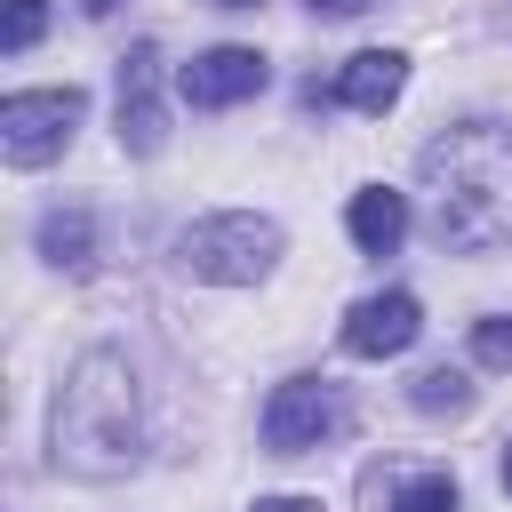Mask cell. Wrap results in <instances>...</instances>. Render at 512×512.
Listing matches in <instances>:
<instances>
[{
	"mask_svg": "<svg viewBox=\"0 0 512 512\" xmlns=\"http://www.w3.org/2000/svg\"><path fill=\"white\" fill-rule=\"evenodd\" d=\"M424 192H432V232L456 256H488L512 240V128L464 120L424 144Z\"/></svg>",
	"mask_w": 512,
	"mask_h": 512,
	"instance_id": "cell-1",
	"label": "cell"
},
{
	"mask_svg": "<svg viewBox=\"0 0 512 512\" xmlns=\"http://www.w3.org/2000/svg\"><path fill=\"white\" fill-rule=\"evenodd\" d=\"M144 448V416H136V368L120 352H80L64 392H56V424H48V456L72 480H120Z\"/></svg>",
	"mask_w": 512,
	"mask_h": 512,
	"instance_id": "cell-2",
	"label": "cell"
},
{
	"mask_svg": "<svg viewBox=\"0 0 512 512\" xmlns=\"http://www.w3.org/2000/svg\"><path fill=\"white\" fill-rule=\"evenodd\" d=\"M272 256H280V224H272V216H248V208H232V216H200V224L176 232V264H184L192 280H216V288H248V280H264Z\"/></svg>",
	"mask_w": 512,
	"mask_h": 512,
	"instance_id": "cell-3",
	"label": "cell"
},
{
	"mask_svg": "<svg viewBox=\"0 0 512 512\" xmlns=\"http://www.w3.org/2000/svg\"><path fill=\"white\" fill-rule=\"evenodd\" d=\"M80 112H88L80 88H16V96L0 104V152H8L16 168H40V160H56V152L72 144Z\"/></svg>",
	"mask_w": 512,
	"mask_h": 512,
	"instance_id": "cell-4",
	"label": "cell"
},
{
	"mask_svg": "<svg viewBox=\"0 0 512 512\" xmlns=\"http://www.w3.org/2000/svg\"><path fill=\"white\" fill-rule=\"evenodd\" d=\"M344 432V392L328 376H288L272 400H264V448L272 456H312L320 440Z\"/></svg>",
	"mask_w": 512,
	"mask_h": 512,
	"instance_id": "cell-5",
	"label": "cell"
},
{
	"mask_svg": "<svg viewBox=\"0 0 512 512\" xmlns=\"http://www.w3.org/2000/svg\"><path fill=\"white\" fill-rule=\"evenodd\" d=\"M416 336H424V312H416L408 288L360 296V304L344 312V352H352V360H392V352H408Z\"/></svg>",
	"mask_w": 512,
	"mask_h": 512,
	"instance_id": "cell-6",
	"label": "cell"
},
{
	"mask_svg": "<svg viewBox=\"0 0 512 512\" xmlns=\"http://www.w3.org/2000/svg\"><path fill=\"white\" fill-rule=\"evenodd\" d=\"M120 144L128 152H160V136H168V112H160V48L152 40H136L128 56H120Z\"/></svg>",
	"mask_w": 512,
	"mask_h": 512,
	"instance_id": "cell-7",
	"label": "cell"
},
{
	"mask_svg": "<svg viewBox=\"0 0 512 512\" xmlns=\"http://www.w3.org/2000/svg\"><path fill=\"white\" fill-rule=\"evenodd\" d=\"M272 80V64L256 56V48H208V56H192L184 72H176V88H184V104H200V112H224V104H240V96H256Z\"/></svg>",
	"mask_w": 512,
	"mask_h": 512,
	"instance_id": "cell-8",
	"label": "cell"
},
{
	"mask_svg": "<svg viewBox=\"0 0 512 512\" xmlns=\"http://www.w3.org/2000/svg\"><path fill=\"white\" fill-rule=\"evenodd\" d=\"M400 80H408V56H392V48H360V56L344 64L336 96H344L352 112H384V104L400 96Z\"/></svg>",
	"mask_w": 512,
	"mask_h": 512,
	"instance_id": "cell-9",
	"label": "cell"
},
{
	"mask_svg": "<svg viewBox=\"0 0 512 512\" xmlns=\"http://www.w3.org/2000/svg\"><path fill=\"white\" fill-rule=\"evenodd\" d=\"M352 240H360V256H392L400 240H408V200L400 192H384V184H368V192H352Z\"/></svg>",
	"mask_w": 512,
	"mask_h": 512,
	"instance_id": "cell-10",
	"label": "cell"
},
{
	"mask_svg": "<svg viewBox=\"0 0 512 512\" xmlns=\"http://www.w3.org/2000/svg\"><path fill=\"white\" fill-rule=\"evenodd\" d=\"M40 256L64 264V272H88V264H96V224H88V208H48V216H40Z\"/></svg>",
	"mask_w": 512,
	"mask_h": 512,
	"instance_id": "cell-11",
	"label": "cell"
},
{
	"mask_svg": "<svg viewBox=\"0 0 512 512\" xmlns=\"http://www.w3.org/2000/svg\"><path fill=\"white\" fill-rule=\"evenodd\" d=\"M472 400V384L456 376V368H424L416 384H408V408H424V416H456Z\"/></svg>",
	"mask_w": 512,
	"mask_h": 512,
	"instance_id": "cell-12",
	"label": "cell"
},
{
	"mask_svg": "<svg viewBox=\"0 0 512 512\" xmlns=\"http://www.w3.org/2000/svg\"><path fill=\"white\" fill-rule=\"evenodd\" d=\"M384 512H456V480L448 472H416L400 496H384Z\"/></svg>",
	"mask_w": 512,
	"mask_h": 512,
	"instance_id": "cell-13",
	"label": "cell"
},
{
	"mask_svg": "<svg viewBox=\"0 0 512 512\" xmlns=\"http://www.w3.org/2000/svg\"><path fill=\"white\" fill-rule=\"evenodd\" d=\"M40 24H48V0H8V16H0V48L24 56V48L40 40Z\"/></svg>",
	"mask_w": 512,
	"mask_h": 512,
	"instance_id": "cell-14",
	"label": "cell"
},
{
	"mask_svg": "<svg viewBox=\"0 0 512 512\" xmlns=\"http://www.w3.org/2000/svg\"><path fill=\"white\" fill-rule=\"evenodd\" d=\"M472 352H480V368H512V312L480 320V328H472Z\"/></svg>",
	"mask_w": 512,
	"mask_h": 512,
	"instance_id": "cell-15",
	"label": "cell"
},
{
	"mask_svg": "<svg viewBox=\"0 0 512 512\" xmlns=\"http://www.w3.org/2000/svg\"><path fill=\"white\" fill-rule=\"evenodd\" d=\"M256 512H320V496H256Z\"/></svg>",
	"mask_w": 512,
	"mask_h": 512,
	"instance_id": "cell-16",
	"label": "cell"
},
{
	"mask_svg": "<svg viewBox=\"0 0 512 512\" xmlns=\"http://www.w3.org/2000/svg\"><path fill=\"white\" fill-rule=\"evenodd\" d=\"M376 0H312V16H368Z\"/></svg>",
	"mask_w": 512,
	"mask_h": 512,
	"instance_id": "cell-17",
	"label": "cell"
},
{
	"mask_svg": "<svg viewBox=\"0 0 512 512\" xmlns=\"http://www.w3.org/2000/svg\"><path fill=\"white\" fill-rule=\"evenodd\" d=\"M216 8H264V0H216Z\"/></svg>",
	"mask_w": 512,
	"mask_h": 512,
	"instance_id": "cell-18",
	"label": "cell"
},
{
	"mask_svg": "<svg viewBox=\"0 0 512 512\" xmlns=\"http://www.w3.org/2000/svg\"><path fill=\"white\" fill-rule=\"evenodd\" d=\"M504 488H512V448H504Z\"/></svg>",
	"mask_w": 512,
	"mask_h": 512,
	"instance_id": "cell-19",
	"label": "cell"
}]
</instances>
